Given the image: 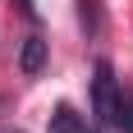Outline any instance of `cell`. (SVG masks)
<instances>
[{"label":"cell","mask_w":133,"mask_h":133,"mask_svg":"<svg viewBox=\"0 0 133 133\" xmlns=\"http://www.w3.org/2000/svg\"><path fill=\"white\" fill-rule=\"evenodd\" d=\"M18 9H23V14H37V5H32V0H18Z\"/></svg>","instance_id":"obj_6"},{"label":"cell","mask_w":133,"mask_h":133,"mask_svg":"<svg viewBox=\"0 0 133 133\" xmlns=\"http://www.w3.org/2000/svg\"><path fill=\"white\" fill-rule=\"evenodd\" d=\"M51 133H87V129H83V119H78L69 106H60V110L51 115Z\"/></svg>","instance_id":"obj_3"},{"label":"cell","mask_w":133,"mask_h":133,"mask_svg":"<svg viewBox=\"0 0 133 133\" xmlns=\"http://www.w3.org/2000/svg\"><path fill=\"white\" fill-rule=\"evenodd\" d=\"M115 101H119L115 69H110L106 60H96V78H92V115H96V124H101V129H106V124H115Z\"/></svg>","instance_id":"obj_1"},{"label":"cell","mask_w":133,"mask_h":133,"mask_svg":"<svg viewBox=\"0 0 133 133\" xmlns=\"http://www.w3.org/2000/svg\"><path fill=\"white\" fill-rule=\"evenodd\" d=\"M115 129L119 133H133V96L119 92V101H115Z\"/></svg>","instance_id":"obj_4"},{"label":"cell","mask_w":133,"mask_h":133,"mask_svg":"<svg viewBox=\"0 0 133 133\" xmlns=\"http://www.w3.org/2000/svg\"><path fill=\"white\" fill-rule=\"evenodd\" d=\"M18 69H23V74H41V69H46V41H41V37H28V41H23Z\"/></svg>","instance_id":"obj_2"},{"label":"cell","mask_w":133,"mask_h":133,"mask_svg":"<svg viewBox=\"0 0 133 133\" xmlns=\"http://www.w3.org/2000/svg\"><path fill=\"white\" fill-rule=\"evenodd\" d=\"M78 14H83V28H87V32H96V28H101V18H96V5H92V0H78Z\"/></svg>","instance_id":"obj_5"}]
</instances>
